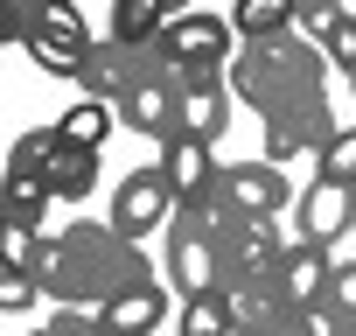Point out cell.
Segmentation results:
<instances>
[{
    "label": "cell",
    "mask_w": 356,
    "mask_h": 336,
    "mask_svg": "<svg viewBox=\"0 0 356 336\" xmlns=\"http://www.w3.org/2000/svg\"><path fill=\"white\" fill-rule=\"evenodd\" d=\"M35 280H42V294H49L56 308L98 315L105 301H119V294H133V287H147V280H161V273H154V259H147L133 238H119L112 224L70 217V224L49 231Z\"/></svg>",
    "instance_id": "6da1fadb"
},
{
    "label": "cell",
    "mask_w": 356,
    "mask_h": 336,
    "mask_svg": "<svg viewBox=\"0 0 356 336\" xmlns=\"http://www.w3.org/2000/svg\"><path fill=\"white\" fill-rule=\"evenodd\" d=\"M231 91L266 119V112H286V105H307V98H328V56L293 29V36H273V43H238L231 56Z\"/></svg>",
    "instance_id": "7a4b0ae2"
},
{
    "label": "cell",
    "mask_w": 356,
    "mask_h": 336,
    "mask_svg": "<svg viewBox=\"0 0 356 336\" xmlns=\"http://www.w3.org/2000/svg\"><path fill=\"white\" fill-rule=\"evenodd\" d=\"M119 126L147 133V140H175L182 133V112H175V70L161 63V49H126V77H119V98H112Z\"/></svg>",
    "instance_id": "3957f363"
},
{
    "label": "cell",
    "mask_w": 356,
    "mask_h": 336,
    "mask_svg": "<svg viewBox=\"0 0 356 336\" xmlns=\"http://www.w3.org/2000/svg\"><path fill=\"white\" fill-rule=\"evenodd\" d=\"M217 224H224V211H175L168 217V231H161V252H168V280L182 287V301L189 294H217Z\"/></svg>",
    "instance_id": "277c9868"
},
{
    "label": "cell",
    "mask_w": 356,
    "mask_h": 336,
    "mask_svg": "<svg viewBox=\"0 0 356 336\" xmlns=\"http://www.w3.org/2000/svg\"><path fill=\"white\" fill-rule=\"evenodd\" d=\"M161 63L175 70V77H203V70H217V77H231V56H238V29L231 22H217V15H175L168 29H161Z\"/></svg>",
    "instance_id": "5b68a950"
},
{
    "label": "cell",
    "mask_w": 356,
    "mask_h": 336,
    "mask_svg": "<svg viewBox=\"0 0 356 336\" xmlns=\"http://www.w3.org/2000/svg\"><path fill=\"white\" fill-rule=\"evenodd\" d=\"M22 49H29V63L42 77H84V56L98 49V36L77 15V0H42V15H35V29H29Z\"/></svg>",
    "instance_id": "8992f818"
},
{
    "label": "cell",
    "mask_w": 356,
    "mask_h": 336,
    "mask_svg": "<svg viewBox=\"0 0 356 336\" xmlns=\"http://www.w3.org/2000/svg\"><path fill=\"white\" fill-rule=\"evenodd\" d=\"M286 204H293V190H286V168H273L266 154H259V161H224V176H217V211H224V217L273 224Z\"/></svg>",
    "instance_id": "52a82bcc"
},
{
    "label": "cell",
    "mask_w": 356,
    "mask_h": 336,
    "mask_svg": "<svg viewBox=\"0 0 356 336\" xmlns=\"http://www.w3.org/2000/svg\"><path fill=\"white\" fill-rule=\"evenodd\" d=\"M175 211H182V197H175L168 168H161V161H147V168H133V176L112 190V217H105V224H112L119 238H133V245H140L147 231H168V217H175Z\"/></svg>",
    "instance_id": "ba28073f"
},
{
    "label": "cell",
    "mask_w": 356,
    "mask_h": 336,
    "mask_svg": "<svg viewBox=\"0 0 356 336\" xmlns=\"http://www.w3.org/2000/svg\"><path fill=\"white\" fill-rule=\"evenodd\" d=\"M335 133H342V126L328 119V98H307V105L266 112V161H273V168H293V161H321Z\"/></svg>",
    "instance_id": "9c48e42d"
},
{
    "label": "cell",
    "mask_w": 356,
    "mask_h": 336,
    "mask_svg": "<svg viewBox=\"0 0 356 336\" xmlns=\"http://www.w3.org/2000/svg\"><path fill=\"white\" fill-rule=\"evenodd\" d=\"M273 287L286 294V308H335V259H328V245L286 238V252L273 266Z\"/></svg>",
    "instance_id": "30bf717a"
},
{
    "label": "cell",
    "mask_w": 356,
    "mask_h": 336,
    "mask_svg": "<svg viewBox=\"0 0 356 336\" xmlns=\"http://www.w3.org/2000/svg\"><path fill=\"white\" fill-rule=\"evenodd\" d=\"M161 168H168L175 197H182L189 211H217V176H224V161H217V147H210V140L175 133V140L161 147Z\"/></svg>",
    "instance_id": "8fae6325"
},
{
    "label": "cell",
    "mask_w": 356,
    "mask_h": 336,
    "mask_svg": "<svg viewBox=\"0 0 356 336\" xmlns=\"http://www.w3.org/2000/svg\"><path fill=\"white\" fill-rule=\"evenodd\" d=\"M175 112H182V133L189 140H224V126H231V77H217V70H203V77H175Z\"/></svg>",
    "instance_id": "7c38bea8"
},
{
    "label": "cell",
    "mask_w": 356,
    "mask_h": 336,
    "mask_svg": "<svg viewBox=\"0 0 356 336\" xmlns=\"http://www.w3.org/2000/svg\"><path fill=\"white\" fill-rule=\"evenodd\" d=\"M293 217H300V238H314V245H335L342 231H356V190H349V183H328V176H314V183L300 190Z\"/></svg>",
    "instance_id": "4fadbf2b"
},
{
    "label": "cell",
    "mask_w": 356,
    "mask_h": 336,
    "mask_svg": "<svg viewBox=\"0 0 356 336\" xmlns=\"http://www.w3.org/2000/svg\"><path fill=\"white\" fill-rule=\"evenodd\" d=\"M161 315H168V287H161V280H147V287H133V294L105 301L91 322H98V336H154V329H161Z\"/></svg>",
    "instance_id": "5bb4252c"
},
{
    "label": "cell",
    "mask_w": 356,
    "mask_h": 336,
    "mask_svg": "<svg viewBox=\"0 0 356 336\" xmlns=\"http://www.w3.org/2000/svg\"><path fill=\"white\" fill-rule=\"evenodd\" d=\"M168 22H175V8H168V0H112L105 43H119V49H154Z\"/></svg>",
    "instance_id": "9a60e30c"
},
{
    "label": "cell",
    "mask_w": 356,
    "mask_h": 336,
    "mask_svg": "<svg viewBox=\"0 0 356 336\" xmlns=\"http://www.w3.org/2000/svg\"><path fill=\"white\" fill-rule=\"evenodd\" d=\"M231 29H238V43H273V36H293L300 15H293V0H238Z\"/></svg>",
    "instance_id": "2e32d148"
},
{
    "label": "cell",
    "mask_w": 356,
    "mask_h": 336,
    "mask_svg": "<svg viewBox=\"0 0 356 336\" xmlns=\"http://www.w3.org/2000/svg\"><path fill=\"white\" fill-rule=\"evenodd\" d=\"M0 190H8V217L15 224H29V231H42L49 238V183L42 176H15V168H0Z\"/></svg>",
    "instance_id": "e0dca14e"
},
{
    "label": "cell",
    "mask_w": 356,
    "mask_h": 336,
    "mask_svg": "<svg viewBox=\"0 0 356 336\" xmlns=\"http://www.w3.org/2000/svg\"><path fill=\"white\" fill-rule=\"evenodd\" d=\"M119 126V112L105 105V98H77L70 112H56V133L70 140V147H91V154H105V133Z\"/></svg>",
    "instance_id": "ac0fdd59"
},
{
    "label": "cell",
    "mask_w": 356,
    "mask_h": 336,
    "mask_svg": "<svg viewBox=\"0 0 356 336\" xmlns=\"http://www.w3.org/2000/svg\"><path fill=\"white\" fill-rule=\"evenodd\" d=\"M119 77H126V49H119V43H98V49L84 56V77H77V84H84V98H105V105H112V98H119Z\"/></svg>",
    "instance_id": "d6986e66"
},
{
    "label": "cell",
    "mask_w": 356,
    "mask_h": 336,
    "mask_svg": "<svg viewBox=\"0 0 356 336\" xmlns=\"http://www.w3.org/2000/svg\"><path fill=\"white\" fill-rule=\"evenodd\" d=\"M175 336H238L224 294H189V301H182V322H175Z\"/></svg>",
    "instance_id": "ffe728a7"
},
{
    "label": "cell",
    "mask_w": 356,
    "mask_h": 336,
    "mask_svg": "<svg viewBox=\"0 0 356 336\" xmlns=\"http://www.w3.org/2000/svg\"><path fill=\"white\" fill-rule=\"evenodd\" d=\"M42 245H49L42 231H29V224L8 217V224H0V273H35L42 266Z\"/></svg>",
    "instance_id": "44dd1931"
},
{
    "label": "cell",
    "mask_w": 356,
    "mask_h": 336,
    "mask_svg": "<svg viewBox=\"0 0 356 336\" xmlns=\"http://www.w3.org/2000/svg\"><path fill=\"white\" fill-rule=\"evenodd\" d=\"M314 49H321L335 70H349V77H356V22H349V15H342V22H328V29L314 36Z\"/></svg>",
    "instance_id": "7402d4cb"
},
{
    "label": "cell",
    "mask_w": 356,
    "mask_h": 336,
    "mask_svg": "<svg viewBox=\"0 0 356 336\" xmlns=\"http://www.w3.org/2000/svg\"><path fill=\"white\" fill-rule=\"evenodd\" d=\"M321 176H328V183H349V190H356V126H342V133L328 140V154H321Z\"/></svg>",
    "instance_id": "603a6c76"
},
{
    "label": "cell",
    "mask_w": 356,
    "mask_h": 336,
    "mask_svg": "<svg viewBox=\"0 0 356 336\" xmlns=\"http://www.w3.org/2000/svg\"><path fill=\"white\" fill-rule=\"evenodd\" d=\"M42 301V280L35 273H0V315H29Z\"/></svg>",
    "instance_id": "cb8c5ba5"
},
{
    "label": "cell",
    "mask_w": 356,
    "mask_h": 336,
    "mask_svg": "<svg viewBox=\"0 0 356 336\" xmlns=\"http://www.w3.org/2000/svg\"><path fill=\"white\" fill-rule=\"evenodd\" d=\"M35 15H42V0H0V29H8L15 43H29V29H35Z\"/></svg>",
    "instance_id": "d4e9b609"
},
{
    "label": "cell",
    "mask_w": 356,
    "mask_h": 336,
    "mask_svg": "<svg viewBox=\"0 0 356 336\" xmlns=\"http://www.w3.org/2000/svg\"><path fill=\"white\" fill-rule=\"evenodd\" d=\"M35 336H98V322H91L84 308H56V315H49Z\"/></svg>",
    "instance_id": "484cf974"
},
{
    "label": "cell",
    "mask_w": 356,
    "mask_h": 336,
    "mask_svg": "<svg viewBox=\"0 0 356 336\" xmlns=\"http://www.w3.org/2000/svg\"><path fill=\"white\" fill-rule=\"evenodd\" d=\"M335 301L356 315V259H349V266H335Z\"/></svg>",
    "instance_id": "4316f807"
},
{
    "label": "cell",
    "mask_w": 356,
    "mask_h": 336,
    "mask_svg": "<svg viewBox=\"0 0 356 336\" xmlns=\"http://www.w3.org/2000/svg\"><path fill=\"white\" fill-rule=\"evenodd\" d=\"M0 224H8V190H0Z\"/></svg>",
    "instance_id": "83f0119b"
},
{
    "label": "cell",
    "mask_w": 356,
    "mask_h": 336,
    "mask_svg": "<svg viewBox=\"0 0 356 336\" xmlns=\"http://www.w3.org/2000/svg\"><path fill=\"white\" fill-rule=\"evenodd\" d=\"M168 8H175V15H189V8H182V0H168Z\"/></svg>",
    "instance_id": "f1b7e54d"
},
{
    "label": "cell",
    "mask_w": 356,
    "mask_h": 336,
    "mask_svg": "<svg viewBox=\"0 0 356 336\" xmlns=\"http://www.w3.org/2000/svg\"><path fill=\"white\" fill-rule=\"evenodd\" d=\"M349 84H356V77H349Z\"/></svg>",
    "instance_id": "f546056e"
}]
</instances>
